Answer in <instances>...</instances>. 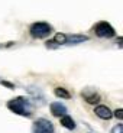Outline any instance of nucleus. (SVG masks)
Listing matches in <instances>:
<instances>
[{"instance_id": "obj_1", "label": "nucleus", "mask_w": 123, "mask_h": 133, "mask_svg": "<svg viewBox=\"0 0 123 133\" xmlns=\"http://www.w3.org/2000/svg\"><path fill=\"white\" fill-rule=\"evenodd\" d=\"M7 107H9L13 113L22 114V116H30L32 111H33L30 103L26 98H23V97H16V98L10 100L9 103H7Z\"/></svg>"}, {"instance_id": "obj_2", "label": "nucleus", "mask_w": 123, "mask_h": 133, "mask_svg": "<svg viewBox=\"0 0 123 133\" xmlns=\"http://www.w3.org/2000/svg\"><path fill=\"white\" fill-rule=\"evenodd\" d=\"M52 32V28L47 22H36L30 26V35L33 38H45Z\"/></svg>"}, {"instance_id": "obj_3", "label": "nucleus", "mask_w": 123, "mask_h": 133, "mask_svg": "<svg viewBox=\"0 0 123 133\" xmlns=\"http://www.w3.org/2000/svg\"><path fill=\"white\" fill-rule=\"evenodd\" d=\"M94 33L99 38H113L114 36V29L110 26L107 22H99L94 26Z\"/></svg>"}, {"instance_id": "obj_4", "label": "nucleus", "mask_w": 123, "mask_h": 133, "mask_svg": "<svg viewBox=\"0 0 123 133\" xmlns=\"http://www.w3.org/2000/svg\"><path fill=\"white\" fill-rule=\"evenodd\" d=\"M33 133H54V124L47 119H38L33 124Z\"/></svg>"}, {"instance_id": "obj_5", "label": "nucleus", "mask_w": 123, "mask_h": 133, "mask_svg": "<svg viewBox=\"0 0 123 133\" xmlns=\"http://www.w3.org/2000/svg\"><path fill=\"white\" fill-rule=\"evenodd\" d=\"M94 113H96L97 117H100V119H103V120H109V119L113 117L112 110H110L109 107H106V106H97L96 110H94Z\"/></svg>"}, {"instance_id": "obj_6", "label": "nucleus", "mask_w": 123, "mask_h": 133, "mask_svg": "<svg viewBox=\"0 0 123 133\" xmlns=\"http://www.w3.org/2000/svg\"><path fill=\"white\" fill-rule=\"evenodd\" d=\"M51 113L57 117H62L67 114V107L61 103H52L51 104Z\"/></svg>"}, {"instance_id": "obj_7", "label": "nucleus", "mask_w": 123, "mask_h": 133, "mask_svg": "<svg viewBox=\"0 0 123 133\" xmlns=\"http://www.w3.org/2000/svg\"><path fill=\"white\" fill-rule=\"evenodd\" d=\"M61 123H62V126L64 127H67V129H70V130H73L74 127H75V123H74V120L71 119L70 116H64L62 119H61Z\"/></svg>"}, {"instance_id": "obj_8", "label": "nucleus", "mask_w": 123, "mask_h": 133, "mask_svg": "<svg viewBox=\"0 0 123 133\" xmlns=\"http://www.w3.org/2000/svg\"><path fill=\"white\" fill-rule=\"evenodd\" d=\"M83 96L88 103H97V101L100 100V96L97 93H87V91H84Z\"/></svg>"}, {"instance_id": "obj_9", "label": "nucleus", "mask_w": 123, "mask_h": 133, "mask_svg": "<svg viewBox=\"0 0 123 133\" xmlns=\"http://www.w3.org/2000/svg\"><path fill=\"white\" fill-rule=\"evenodd\" d=\"M55 94H57L58 97H61V98H70V93H68V91L67 90H64V88H57V90H55Z\"/></svg>"}, {"instance_id": "obj_10", "label": "nucleus", "mask_w": 123, "mask_h": 133, "mask_svg": "<svg viewBox=\"0 0 123 133\" xmlns=\"http://www.w3.org/2000/svg\"><path fill=\"white\" fill-rule=\"evenodd\" d=\"M65 39H67V35H64V33H57L54 36V42L55 43H65Z\"/></svg>"}, {"instance_id": "obj_11", "label": "nucleus", "mask_w": 123, "mask_h": 133, "mask_svg": "<svg viewBox=\"0 0 123 133\" xmlns=\"http://www.w3.org/2000/svg\"><path fill=\"white\" fill-rule=\"evenodd\" d=\"M112 133H123V126L122 124H116V126L112 129Z\"/></svg>"}, {"instance_id": "obj_12", "label": "nucleus", "mask_w": 123, "mask_h": 133, "mask_svg": "<svg viewBox=\"0 0 123 133\" xmlns=\"http://www.w3.org/2000/svg\"><path fill=\"white\" fill-rule=\"evenodd\" d=\"M114 116H116L117 119H123V111H122V110H116V113H114Z\"/></svg>"}]
</instances>
